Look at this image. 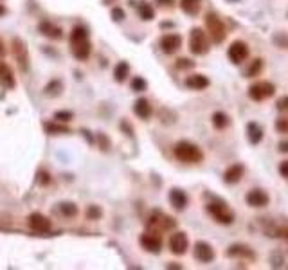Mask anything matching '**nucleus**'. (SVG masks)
<instances>
[{
  "mask_svg": "<svg viewBox=\"0 0 288 270\" xmlns=\"http://www.w3.org/2000/svg\"><path fill=\"white\" fill-rule=\"evenodd\" d=\"M0 80H2V85H4V87H13V85H15V80H13V74H11V70H9L8 65H6L2 74H0Z\"/></svg>",
  "mask_w": 288,
  "mask_h": 270,
  "instance_id": "29",
  "label": "nucleus"
},
{
  "mask_svg": "<svg viewBox=\"0 0 288 270\" xmlns=\"http://www.w3.org/2000/svg\"><path fill=\"white\" fill-rule=\"evenodd\" d=\"M157 2H159L160 6H167V8H170V6H173L175 0H157Z\"/></svg>",
  "mask_w": 288,
  "mask_h": 270,
  "instance_id": "42",
  "label": "nucleus"
},
{
  "mask_svg": "<svg viewBox=\"0 0 288 270\" xmlns=\"http://www.w3.org/2000/svg\"><path fill=\"white\" fill-rule=\"evenodd\" d=\"M276 130L279 133H288V117L276 119Z\"/></svg>",
  "mask_w": 288,
  "mask_h": 270,
  "instance_id": "31",
  "label": "nucleus"
},
{
  "mask_svg": "<svg viewBox=\"0 0 288 270\" xmlns=\"http://www.w3.org/2000/svg\"><path fill=\"white\" fill-rule=\"evenodd\" d=\"M180 47H182V36L180 35L170 33V35H164L162 38H160V49H162L166 54L177 53Z\"/></svg>",
  "mask_w": 288,
  "mask_h": 270,
  "instance_id": "12",
  "label": "nucleus"
},
{
  "mask_svg": "<svg viewBox=\"0 0 288 270\" xmlns=\"http://www.w3.org/2000/svg\"><path fill=\"white\" fill-rule=\"evenodd\" d=\"M279 173H281V177L288 179V160H283V162L279 164Z\"/></svg>",
  "mask_w": 288,
  "mask_h": 270,
  "instance_id": "39",
  "label": "nucleus"
},
{
  "mask_svg": "<svg viewBox=\"0 0 288 270\" xmlns=\"http://www.w3.org/2000/svg\"><path fill=\"white\" fill-rule=\"evenodd\" d=\"M128 74H130V65L126 63V61H119L117 67H115V70H114V78H115V81L123 83V81H125L126 78H128Z\"/></svg>",
  "mask_w": 288,
  "mask_h": 270,
  "instance_id": "24",
  "label": "nucleus"
},
{
  "mask_svg": "<svg viewBox=\"0 0 288 270\" xmlns=\"http://www.w3.org/2000/svg\"><path fill=\"white\" fill-rule=\"evenodd\" d=\"M132 88L135 92H142V90H146V81L142 80V78H133V81H132Z\"/></svg>",
  "mask_w": 288,
  "mask_h": 270,
  "instance_id": "32",
  "label": "nucleus"
},
{
  "mask_svg": "<svg viewBox=\"0 0 288 270\" xmlns=\"http://www.w3.org/2000/svg\"><path fill=\"white\" fill-rule=\"evenodd\" d=\"M276 108H277L279 112H288V95H283V97L277 99Z\"/></svg>",
  "mask_w": 288,
  "mask_h": 270,
  "instance_id": "34",
  "label": "nucleus"
},
{
  "mask_svg": "<svg viewBox=\"0 0 288 270\" xmlns=\"http://www.w3.org/2000/svg\"><path fill=\"white\" fill-rule=\"evenodd\" d=\"M40 33L45 35V36H49V38H53V40H60L61 35H63V31H61L58 26H54V23H51V22L40 23Z\"/></svg>",
  "mask_w": 288,
  "mask_h": 270,
  "instance_id": "22",
  "label": "nucleus"
},
{
  "mask_svg": "<svg viewBox=\"0 0 288 270\" xmlns=\"http://www.w3.org/2000/svg\"><path fill=\"white\" fill-rule=\"evenodd\" d=\"M13 54H15V60L18 63V67L26 72L29 69V54H27V47L23 43V40L13 38Z\"/></svg>",
  "mask_w": 288,
  "mask_h": 270,
  "instance_id": "10",
  "label": "nucleus"
},
{
  "mask_svg": "<svg viewBox=\"0 0 288 270\" xmlns=\"http://www.w3.org/2000/svg\"><path fill=\"white\" fill-rule=\"evenodd\" d=\"M211 121L216 130H225L229 126V117H227V114H224V112H216V114L212 115Z\"/></svg>",
  "mask_w": 288,
  "mask_h": 270,
  "instance_id": "26",
  "label": "nucleus"
},
{
  "mask_svg": "<svg viewBox=\"0 0 288 270\" xmlns=\"http://www.w3.org/2000/svg\"><path fill=\"white\" fill-rule=\"evenodd\" d=\"M276 236H279V238H283L284 241H288V225H284V227H279L276 231Z\"/></svg>",
  "mask_w": 288,
  "mask_h": 270,
  "instance_id": "38",
  "label": "nucleus"
},
{
  "mask_svg": "<svg viewBox=\"0 0 288 270\" xmlns=\"http://www.w3.org/2000/svg\"><path fill=\"white\" fill-rule=\"evenodd\" d=\"M58 211H60L63 216L72 218V216H76V214H78V206H76V204H72V202H63V204H60Z\"/></svg>",
  "mask_w": 288,
  "mask_h": 270,
  "instance_id": "27",
  "label": "nucleus"
},
{
  "mask_svg": "<svg viewBox=\"0 0 288 270\" xmlns=\"http://www.w3.org/2000/svg\"><path fill=\"white\" fill-rule=\"evenodd\" d=\"M112 16H114V20H123L125 18V11L119 9V8H115L114 11H112Z\"/></svg>",
  "mask_w": 288,
  "mask_h": 270,
  "instance_id": "40",
  "label": "nucleus"
},
{
  "mask_svg": "<svg viewBox=\"0 0 288 270\" xmlns=\"http://www.w3.org/2000/svg\"><path fill=\"white\" fill-rule=\"evenodd\" d=\"M227 56L234 65L243 63V61L249 58V45H247L245 42H239V40H238V42H234L231 47H229Z\"/></svg>",
  "mask_w": 288,
  "mask_h": 270,
  "instance_id": "11",
  "label": "nucleus"
},
{
  "mask_svg": "<svg viewBox=\"0 0 288 270\" xmlns=\"http://www.w3.org/2000/svg\"><path fill=\"white\" fill-rule=\"evenodd\" d=\"M180 9L186 15L197 16L200 13V0H180Z\"/></svg>",
  "mask_w": 288,
  "mask_h": 270,
  "instance_id": "23",
  "label": "nucleus"
},
{
  "mask_svg": "<svg viewBox=\"0 0 288 270\" xmlns=\"http://www.w3.org/2000/svg\"><path fill=\"white\" fill-rule=\"evenodd\" d=\"M40 184H43V186H45V184H49L51 182V179H49V173H40Z\"/></svg>",
  "mask_w": 288,
  "mask_h": 270,
  "instance_id": "41",
  "label": "nucleus"
},
{
  "mask_svg": "<svg viewBox=\"0 0 288 270\" xmlns=\"http://www.w3.org/2000/svg\"><path fill=\"white\" fill-rule=\"evenodd\" d=\"M195 258L200 263H211L214 259V249L205 241H198L195 245Z\"/></svg>",
  "mask_w": 288,
  "mask_h": 270,
  "instance_id": "16",
  "label": "nucleus"
},
{
  "mask_svg": "<svg viewBox=\"0 0 288 270\" xmlns=\"http://www.w3.org/2000/svg\"><path fill=\"white\" fill-rule=\"evenodd\" d=\"M279 150H281V152H288V141H283V142H281V144H279Z\"/></svg>",
  "mask_w": 288,
  "mask_h": 270,
  "instance_id": "43",
  "label": "nucleus"
},
{
  "mask_svg": "<svg viewBox=\"0 0 288 270\" xmlns=\"http://www.w3.org/2000/svg\"><path fill=\"white\" fill-rule=\"evenodd\" d=\"M193 61L187 60V58H180V60H177V69H191L193 67Z\"/></svg>",
  "mask_w": 288,
  "mask_h": 270,
  "instance_id": "35",
  "label": "nucleus"
},
{
  "mask_svg": "<svg viewBox=\"0 0 288 270\" xmlns=\"http://www.w3.org/2000/svg\"><path fill=\"white\" fill-rule=\"evenodd\" d=\"M209 35L205 33L204 29H200V27H195V29H191V35H189V49L193 54H197V56H204V54L209 53V49H211V42H209Z\"/></svg>",
  "mask_w": 288,
  "mask_h": 270,
  "instance_id": "3",
  "label": "nucleus"
},
{
  "mask_svg": "<svg viewBox=\"0 0 288 270\" xmlns=\"http://www.w3.org/2000/svg\"><path fill=\"white\" fill-rule=\"evenodd\" d=\"M205 27H207V35L211 38V42L222 43L227 36V29H225V23L222 22V18L214 13H209L205 15Z\"/></svg>",
  "mask_w": 288,
  "mask_h": 270,
  "instance_id": "4",
  "label": "nucleus"
},
{
  "mask_svg": "<svg viewBox=\"0 0 288 270\" xmlns=\"http://www.w3.org/2000/svg\"><path fill=\"white\" fill-rule=\"evenodd\" d=\"M4 67H6L4 63H0V74H2V70H4Z\"/></svg>",
  "mask_w": 288,
  "mask_h": 270,
  "instance_id": "46",
  "label": "nucleus"
},
{
  "mask_svg": "<svg viewBox=\"0 0 288 270\" xmlns=\"http://www.w3.org/2000/svg\"><path fill=\"white\" fill-rule=\"evenodd\" d=\"M133 112H135L140 119H150L153 110H152V105H150L148 99H137L135 105H133Z\"/></svg>",
  "mask_w": 288,
  "mask_h": 270,
  "instance_id": "20",
  "label": "nucleus"
},
{
  "mask_svg": "<svg viewBox=\"0 0 288 270\" xmlns=\"http://www.w3.org/2000/svg\"><path fill=\"white\" fill-rule=\"evenodd\" d=\"M173 153H175V159L180 160V162H186V164H198L204 160V153H202V150L189 141L177 142L173 148Z\"/></svg>",
  "mask_w": 288,
  "mask_h": 270,
  "instance_id": "2",
  "label": "nucleus"
},
{
  "mask_svg": "<svg viewBox=\"0 0 288 270\" xmlns=\"http://www.w3.org/2000/svg\"><path fill=\"white\" fill-rule=\"evenodd\" d=\"M227 256L229 258H245L249 259V261H254L258 256H256V252L252 251V249L249 247V245H242V243H234L231 245V247L227 249Z\"/></svg>",
  "mask_w": 288,
  "mask_h": 270,
  "instance_id": "13",
  "label": "nucleus"
},
{
  "mask_svg": "<svg viewBox=\"0 0 288 270\" xmlns=\"http://www.w3.org/2000/svg\"><path fill=\"white\" fill-rule=\"evenodd\" d=\"M2 15H6V8H4V6H0V16H2Z\"/></svg>",
  "mask_w": 288,
  "mask_h": 270,
  "instance_id": "45",
  "label": "nucleus"
},
{
  "mask_svg": "<svg viewBox=\"0 0 288 270\" xmlns=\"http://www.w3.org/2000/svg\"><path fill=\"white\" fill-rule=\"evenodd\" d=\"M247 137H249L250 144H259L263 139V130L258 122H249L247 125Z\"/></svg>",
  "mask_w": 288,
  "mask_h": 270,
  "instance_id": "21",
  "label": "nucleus"
},
{
  "mask_svg": "<svg viewBox=\"0 0 288 270\" xmlns=\"http://www.w3.org/2000/svg\"><path fill=\"white\" fill-rule=\"evenodd\" d=\"M27 224H29V227L36 232H49L51 227H53V225H51V220H47V218L40 213L31 214V216L27 218Z\"/></svg>",
  "mask_w": 288,
  "mask_h": 270,
  "instance_id": "15",
  "label": "nucleus"
},
{
  "mask_svg": "<svg viewBox=\"0 0 288 270\" xmlns=\"http://www.w3.org/2000/svg\"><path fill=\"white\" fill-rule=\"evenodd\" d=\"M243 173H245V167L242 164H232L225 169L224 173V182L225 184H238L243 179Z\"/></svg>",
  "mask_w": 288,
  "mask_h": 270,
  "instance_id": "17",
  "label": "nucleus"
},
{
  "mask_svg": "<svg viewBox=\"0 0 288 270\" xmlns=\"http://www.w3.org/2000/svg\"><path fill=\"white\" fill-rule=\"evenodd\" d=\"M45 128L49 130V132H56V133H60V132L67 133L68 132V128H65V126H56V125H45Z\"/></svg>",
  "mask_w": 288,
  "mask_h": 270,
  "instance_id": "37",
  "label": "nucleus"
},
{
  "mask_svg": "<svg viewBox=\"0 0 288 270\" xmlns=\"http://www.w3.org/2000/svg\"><path fill=\"white\" fill-rule=\"evenodd\" d=\"M261 69H263V60L256 58V60L249 65V69L245 70V78H254V76H258V74L261 72Z\"/></svg>",
  "mask_w": 288,
  "mask_h": 270,
  "instance_id": "28",
  "label": "nucleus"
},
{
  "mask_svg": "<svg viewBox=\"0 0 288 270\" xmlns=\"http://www.w3.org/2000/svg\"><path fill=\"white\" fill-rule=\"evenodd\" d=\"M274 43L279 49H288V33H276L274 35Z\"/></svg>",
  "mask_w": 288,
  "mask_h": 270,
  "instance_id": "30",
  "label": "nucleus"
},
{
  "mask_svg": "<svg viewBox=\"0 0 288 270\" xmlns=\"http://www.w3.org/2000/svg\"><path fill=\"white\" fill-rule=\"evenodd\" d=\"M276 94V87L269 81H256L249 87V97L252 101H265Z\"/></svg>",
  "mask_w": 288,
  "mask_h": 270,
  "instance_id": "6",
  "label": "nucleus"
},
{
  "mask_svg": "<svg viewBox=\"0 0 288 270\" xmlns=\"http://www.w3.org/2000/svg\"><path fill=\"white\" fill-rule=\"evenodd\" d=\"M70 49L78 60H87L90 56L92 45L88 42V33L85 27H74L70 33Z\"/></svg>",
  "mask_w": 288,
  "mask_h": 270,
  "instance_id": "1",
  "label": "nucleus"
},
{
  "mask_svg": "<svg viewBox=\"0 0 288 270\" xmlns=\"http://www.w3.org/2000/svg\"><path fill=\"white\" fill-rule=\"evenodd\" d=\"M245 200L250 207H265V206H269L270 198L263 189H250L249 193L245 194Z\"/></svg>",
  "mask_w": 288,
  "mask_h": 270,
  "instance_id": "14",
  "label": "nucleus"
},
{
  "mask_svg": "<svg viewBox=\"0 0 288 270\" xmlns=\"http://www.w3.org/2000/svg\"><path fill=\"white\" fill-rule=\"evenodd\" d=\"M87 216L90 218V220H99V218H101V209H99L98 206H90L87 209Z\"/></svg>",
  "mask_w": 288,
  "mask_h": 270,
  "instance_id": "33",
  "label": "nucleus"
},
{
  "mask_svg": "<svg viewBox=\"0 0 288 270\" xmlns=\"http://www.w3.org/2000/svg\"><path fill=\"white\" fill-rule=\"evenodd\" d=\"M137 9H139V15L142 20H153L155 18V11H153V8L148 4V2H139V6H137Z\"/></svg>",
  "mask_w": 288,
  "mask_h": 270,
  "instance_id": "25",
  "label": "nucleus"
},
{
  "mask_svg": "<svg viewBox=\"0 0 288 270\" xmlns=\"http://www.w3.org/2000/svg\"><path fill=\"white\" fill-rule=\"evenodd\" d=\"M140 245H142L144 251L153 252V254H159L160 249H162V238H160V232L148 231L140 236Z\"/></svg>",
  "mask_w": 288,
  "mask_h": 270,
  "instance_id": "8",
  "label": "nucleus"
},
{
  "mask_svg": "<svg viewBox=\"0 0 288 270\" xmlns=\"http://www.w3.org/2000/svg\"><path fill=\"white\" fill-rule=\"evenodd\" d=\"M211 85V81L204 76V74H191L186 80V87L191 88V90H204Z\"/></svg>",
  "mask_w": 288,
  "mask_h": 270,
  "instance_id": "19",
  "label": "nucleus"
},
{
  "mask_svg": "<svg viewBox=\"0 0 288 270\" xmlns=\"http://www.w3.org/2000/svg\"><path fill=\"white\" fill-rule=\"evenodd\" d=\"M205 211L222 225H231L234 222V213H232L231 207L227 204H224V202H218V200L209 202L207 206H205Z\"/></svg>",
  "mask_w": 288,
  "mask_h": 270,
  "instance_id": "5",
  "label": "nucleus"
},
{
  "mask_svg": "<svg viewBox=\"0 0 288 270\" xmlns=\"http://www.w3.org/2000/svg\"><path fill=\"white\" fill-rule=\"evenodd\" d=\"M175 225H177V222H175L171 216H166L164 213H160V211L152 213V216H150V220H148V227L155 232L170 231V229H173Z\"/></svg>",
  "mask_w": 288,
  "mask_h": 270,
  "instance_id": "7",
  "label": "nucleus"
},
{
  "mask_svg": "<svg viewBox=\"0 0 288 270\" xmlns=\"http://www.w3.org/2000/svg\"><path fill=\"white\" fill-rule=\"evenodd\" d=\"M2 54H6V47H4V42L0 40V56H2Z\"/></svg>",
  "mask_w": 288,
  "mask_h": 270,
  "instance_id": "44",
  "label": "nucleus"
},
{
  "mask_svg": "<svg viewBox=\"0 0 288 270\" xmlns=\"http://www.w3.org/2000/svg\"><path fill=\"white\" fill-rule=\"evenodd\" d=\"M54 117H56L58 121L67 122V121H70V119H72V114H70V112H56V115H54Z\"/></svg>",
  "mask_w": 288,
  "mask_h": 270,
  "instance_id": "36",
  "label": "nucleus"
},
{
  "mask_svg": "<svg viewBox=\"0 0 288 270\" xmlns=\"http://www.w3.org/2000/svg\"><path fill=\"white\" fill-rule=\"evenodd\" d=\"M187 247H189V240H187L186 232H173V234L170 236V251L173 252L175 256L186 254Z\"/></svg>",
  "mask_w": 288,
  "mask_h": 270,
  "instance_id": "9",
  "label": "nucleus"
},
{
  "mask_svg": "<svg viewBox=\"0 0 288 270\" xmlns=\"http://www.w3.org/2000/svg\"><path fill=\"white\" fill-rule=\"evenodd\" d=\"M170 204L173 206V209L177 211H184L187 206V194L182 189H171L170 191Z\"/></svg>",
  "mask_w": 288,
  "mask_h": 270,
  "instance_id": "18",
  "label": "nucleus"
}]
</instances>
